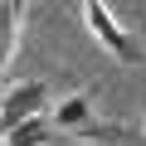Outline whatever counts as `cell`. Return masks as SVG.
<instances>
[{
  "mask_svg": "<svg viewBox=\"0 0 146 146\" xmlns=\"http://www.w3.org/2000/svg\"><path fill=\"white\" fill-rule=\"evenodd\" d=\"M49 122H54L58 131H68V136H102V131H107V127L98 122V112H93V93H88V88L63 93V98L49 107Z\"/></svg>",
  "mask_w": 146,
  "mask_h": 146,
  "instance_id": "cell-3",
  "label": "cell"
},
{
  "mask_svg": "<svg viewBox=\"0 0 146 146\" xmlns=\"http://www.w3.org/2000/svg\"><path fill=\"white\" fill-rule=\"evenodd\" d=\"M5 112V127H20L29 117H49V83L44 78H5V102H0Z\"/></svg>",
  "mask_w": 146,
  "mask_h": 146,
  "instance_id": "cell-2",
  "label": "cell"
},
{
  "mask_svg": "<svg viewBox=\"0 0 146 146\" xmlns=\"http://www.w3.org/2000/svg\"><path fill=\"white\" fill-rule=\"evenodd\" d=\"M141 136H146V127H141Z\"/></svg>",
  "mask_w": 146,
  "mask_h": 146,
  "instance_id": "cell-6",
  "label": "cell"
},
{
  "mask_svg": "<svg viewBox=\"0 0 146 146\" xmlns=\"http://www.w3.org/2000/svg\"><path fill=\"white\" fill-rule=\"evenodd\" d=\"M54 122L49 117H29V122H20V127H5V146H49L54 141Z\"/></svg>",
  "mask_w": 146,
  "mask_h": 146,
  "instance_id": "cell-4",
  "label": "cell"
},
{
  "mask_svg": "<svg viewBox=\"0 0 146 146\" xmlns=\"http://www.w3.org/2000/svg\"><path fill=\"white\" fill-rule=\"evenodd\" d=\"M25 10H29V0H5V63H10V58H15V49H20Z\"/></svg>",
  "mask_w": 146,
  "mask_h": 146,
  "instance_id": "cell-5",
  "label": "cell"
},
{
  "mask_svg": "<svg viewBox=\"0 0 146 146\" xmlns=\"http://www.w3.org/2000/svg\"><path fill=\"white\" fill-rule=\"evenodd\" d=\"M83 25H88L93 44H98L107 58H117V63H136V58H141L131 29L117 20V10L107 5V0H83Z\"/></svg>",
  "mask_w": 146,
  "mask_h": 146,
  "instance_id": "cell-1",
  "label": "cell"
}]
</instances>
